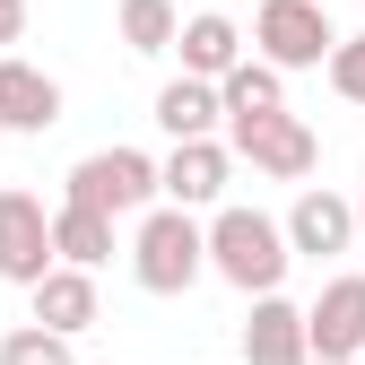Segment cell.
<instances>
[{"label":"cell","mask_w":365,"mask_h":365,"mask_svg":"<svg viewBox=\"0 0 365 365\" xmlns=\"http://www.w3.org/2000/svg\"><path fill=\"white\" fill-rule=\"evenodd\" d=\"M252 43L269 53V70H313L322 53H339V35H331V18H322V0H261Z\"/></svg>","instance_id":"277c9868"},{"label":"cell","mask_w":365,"mask_h":365,"mask_svg":"<svg viewBox=\"0 0 365 365\" xmlns=\"http://www.w3.org/2000/svg\"><path fill=\"white\" fill-rule=\"evenodd\" d=\"M217 113H226V96H217L209 78H174V87H157V122L174 130V148H182V140H209Z\"/></svg>","instance_id":"5bb4252c"},{"label":"cell","mask_w":365,"mask_h":365,"mask_svg":"<svg viewBox=\"0 0 365 365\" xmlns=\"http://www.w3.org/2000/svg\"><path fill=\"white\" fill-rule=\"evenodd\" d=\"M26 35V9H18V0H0V43H18Z\"/></svg>","instance_id":"ffe728a7"},{"label":"cell","mask_w":365,"mask_h":365,"mask_svg":"<svg viewBox=\"0 0 365 365\" xmlns=\"http://www.w3.org/2000/svg\"><path fill=\"white\" fill-rule=\"evenodd\" d=\"M122 43H130V53H165V43H182L174 0H122Z\"/></svg>","instance_id":"e0dca14e"},{"label":"cell","mask_w":365,"mask_h":365,"mask_svg":"<svg viewBox=\"0 0 365 365\" xmlns=\"http://www.w3.org/2000/svg\"><path fill=\"white\" fill-rule=\"evenodd\" d=\"M35 322L43 331H87V322H96V279H87V269H53V279H43L35 287Z\"/></svg>","instance_id":"2e32d148"},{"label":"cell","mask_w":365,"mask_h":365,"mask_svg":"<svg viewBox=\"0 0 365 365\" xmlns=\"http://www.w3.org/2000/svg\"><path fill=\"white\" fill-rule=\"evenodd\" d=\"M244 356H252V365H296V356H313L304 313H296L287 296H261V304H252V322H244Z\"/></svg>","instance_id":"8fae6325"},{"label":"cell","mask_w":365,"mask_h":365,"mask_svg":"<svg viewBox=\"0 0 365 365\" xmlns=\"http://www.w3.org/2000/svg\"><path fill=\"white\" fill-rule=\"evenodd\" d=\"M226 148L252 157V174H269V182H304L313 174V122L279 113V122H261V130H244V140H226Z\"/></svg>","instance_id":"52a82bcc"},{"label":"cell","mask_w":365,"mask_h":365,"mask_svg":"<svg viewBox=\"0 0 365 365\" xmlns=\"http://www.w3.org/2000/svg\"><path fill=\"white\" fill-rule=\"evenodd\" d=\"M217 96H226V140H244V130H261V122L287 113V87H279L269 61H244L235 78H217Z\"/></svg>","instance_id":"30bf717a"},{"label":"cell","mask_w":365,"mask_h":365,"mask_svg":"<svg viewBox=\"0 0 365 365\" xmlns=\"http://www.w3.org/2000/svg\"><path fill=\"white\" fill-rule=\"evenodd\" d=\"M348 235H356V209H348L339 192H304V200L287 209V244H296L304 261H331V252H348Z\"/></svg>","instance_id":"9c48e42d"},{"label":"cell","mask_w":365,"mask_h":365,"mask_svg":"<svg viewBox=\"0 0 365 365\" xmlns=\"http://www.w3.org/2000/svg\"><path fill=\"white\" fill-rule=\"evenodd\" d=\"M18 9H26V0H18Z\"/></svg>","instance_id":"7402d4cb"},{"label":"cell","mask_w":365,"mask_h":365,"mask_svg":"<svg viewBox=\"0 0 365 365\" xmlns=\"http://www.w3.org/2000/svg\"><path fill=\"white\" fill-rule=\"evenodd\" d=\"M331 87L348 105H365V35H339V53H331Z\"/></svg>","instance_id":"ac0fdd59"},{"label":"cell","mask_w":365,"mask_h":365,"mask_svg":"<svg viewBox=\"0 0 365 365\" xmlns=\"http://www.w3.org/2000/svg\"><path fill=\"white\" fill-rule=\"evenodd\" d=\"M356 226H365V209H356Z\"/></svg>","instance_id":"44dd1931"},{"label":"cell","mask_w":365,"mask_h":365,"mask_svg":"<svg viewBox=\"0 0 365 365\" xmlns=\"http://www.w3.org/2000/svg\"><path fill=\"white\" fill-rule=\"evenodd\" d=\"M157 192H165V174H157L140 148H96V157H78V165H70V200H78V209H105V217L148 209Z\"/></svg>","instance_id":"3957f363"},{"label":"cell","mask_w":365,"mask_h":365,"mask_svg":"<svg viewBox=\"0 0 365 365\" xmlns=\"http://www.w3.org/2000/svg\"><path fill=\"white\" fill-rule=\"evenodd\" d=\"M130 269H140L148 296H182L209 269V235L192 226V209H148L140 217V244H130Z\"/></svg>","instance_id":"7a4b0ae2"},{"label":"cell","mask_w":365,"mask_h":365,"mask_svg":"<svg viewBox=\"0 0 365 365\" xmlns=\"http://www.w3.org/2000/svg\"><path fill=\"white\" fill-rule=\"evenodd\" d=\"M53 252H61V269H96V261L113 252V217L61 200V209H53Z\"/></svg>","instance_id":"9a60e30c"},{"label":"cell","mask_w":365,"mask_h":365,"mask_svg":"<svg viewBox=\"0 0 365 365\" xmlns=\"http://www.w3.org/2000/svg\"><path fill=\"white\" fill-rule=\"evenodd\" d=\"M209 261H217V279H235L244 296H279L296 244H287V226H269L261 209H217V226H209Z\"/></svg>","instance_id":"6da1fadb"},{"label":"cell","mask_w":365,"mask_h":365,"mask_svg":"<svg viewBox=\"0 0 365 365\" xmlns=\"http://www.w3.org/2000/svg\"><path fill=\"white\" fill-rule=\"evenodd\" d=\"M61 122V87L43 78L35 61H0V130H53Z\"/></svg>","instance_id":"ba28073f"},{"label":"cell","mask_w":365,"mask_h":365,"mask_svg":"<svg viewBox=\"0 0 365 365\" xmlns=\"http://www.w3.org/2000/svg\"><path fill=\"white\" fill-rule=\"evenodd\" d=\"M53 209H43L35 192H0V279L18 287H43L53 279Z\"/></svg>","instance_id":"5b68a950"},{"label":"cell","mask_w":365,"mask_h":365,"mask_svg":"<svg viewBox=\"0 0 365 365\" xmlns=\"http://www.w3.org/2000/svg\"><path fill=\"white\" fill-rule=\"evenodd\" d=\"M61 356V331H9L0 339V365H53Z\"/></svg>","instance_id":"d6986e66"},{"label":"cell","mask_w":365,"mask_h":365,"mask_svg":"<svg viewBox=\"0 0 365 365\" xmlns=\"http://www.w3.org/2000/svg\"><path fill=\"white\" fill-rule=\"evenodd\" d=\"M304 339H313V356H322V365L365 356V279H331L322 304L304 313Z\"/></svg>","instance_id":"8992f818"},{"label":"cell","mask_w":365,"mask_h":365,"mask_svg":"<svg viewBox=\"0 0 365 365\" xmlns=\"http://www.w3.org/2000/svg\"><path fill=\"white\" fill-rule=\"evenodd\" d=\"M157 174H165V200H174V209H200V200L226 192V148H217V140H182Z\"/></svg>","instance_id":"7c38bea8"},{"label":"cell","mask_w":365,"mask_h":365,"mask_svg":"<svg viewBox=\"0 0 365 365\" xmlns=\"http://www.w3.org/2000/svg\"><path fill=\"white\" fill-rule=\"evenodd\" d=\"M322 9H331V0H322Z\"/></svg>","instance_id":"603a6c76"},{"label":"cell","mask_w":365,"mask_h":365,"mask_svg":"<svg viewBox=\"0 0 365 365\" xmlns=\"http://www.w3.org/2000/svg\"><path fill=\"white\" fill-rule=\"evenodd\" d=\"M235 70H244V35H235V18L200 9L192 26H182V78H235Z\"/></svg>","instance_id":"4fadbf2b"}]
</instances>
